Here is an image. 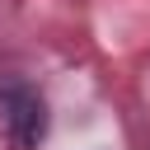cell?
I'll return each mask as SVG.
<instances>
[{"instance_id": "obj_1", "label": "cell", "mask_w": 150, "mask_h": 150, "mask_svg": "<svg viewBox=\"0 0 150 150\" xmlns=\"http://www.w3.org/2000/svg\"><path fill=\"white\" fill-rule=\"evenodd\" d=\"M42 127H47L42 103H38L33 94H14V98H9V131H14V145H38V141H42Z\"/></svg>"}]
</instances>
